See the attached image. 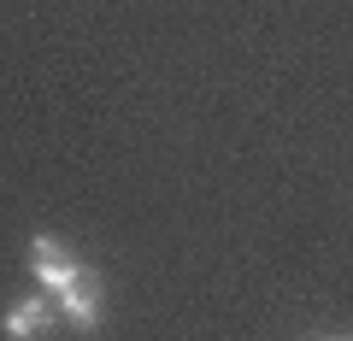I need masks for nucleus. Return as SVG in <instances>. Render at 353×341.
Masks as SVG:
<instances>
[{
	"mask_svg": "<svg viewBox=\"0 0 353 341\" xmlns=\"http://www.w3.org/2000/svg\"><path fill=\"white\" fill-rule=\"evenodd\" d=\"M30 271H36V282H41L48 294H65V289H77V282H83L88 265L65 247L59 236H30Z\"/></svg>",
	"mask_w": 353,
	"mask_h": 341,
	"instance_id": "nucleus-1",
	"label": "nucleus"
},
{
	"mask_svg": "<svg viewBox=\"0 0 353 341\" xmlns=\"http://www.w3.org/2000/svg\"><path fill=\"white\" fill-rule=\"evenodd\" d=\"M53 324H59V306L48 294H24V300H12L0 312V335L6 341H41Z\"/></svg>",
	"mask_w": 353,
	"mask_h": 341,
	"instance_id": "nucleus-2",
	"label": "nucleus"
},
{
	"mask_svg": "<svg viewBox=\"0 0 353 341\" xmlns=\"http://www.w3.org/2000/svg\"><path fill=\"white\" fill-rule=\"evenodd\" d=\"M59 318L71 329H101V277H94V271H83V282H77V289H65L59 294Z\"/></svg>",
	"mask_w": 353,
	"mask_h": 341,
	"instance_id": "nucleus-3",
	"label": "nucleus"
},
{
	"mask_svg": "<svg viewBox=\"0 0 353 341\" xmlns=\"http://www.w3.org/2000/svg\"><path fill=\"white\" fill-rule=\"evenodd\" d=\"M330 341H353V335H330Z\"/></svg>",
	"mask_w": 353,
	"mask_h": 341,
	"instance_id": "nucleus-4",
	"label": "nucleus"
}]
</instances>
